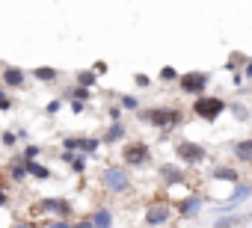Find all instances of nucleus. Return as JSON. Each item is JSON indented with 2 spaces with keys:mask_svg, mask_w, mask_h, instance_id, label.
<instances>
[{
  "mask_svg": "<svg viewBox=\"0 0 252 228\" xmlns=\"http://www.w3.org/2000/svg\"><path fill=\"white\" fill-rule=\"evenodd\" d=\"M193 113H196L199 119H205V122H217V116H222V113H225V101L202 92V95H196V101H193Z\"/></svg>",
  "mask_w": 252,
  "mask_h": 228,
  "instance_id": "1",
  "label": "nucleus"
},
{
  "mask_svg": "<svg viewBox=\"0 0 252 228\" xmlns=\"http://www.w3.org/2000/svg\"><path fill=\"white\" fill-rule=\"evenodd\" d=\"M140 119L155 125V128H175L181 122V110L178 107H155V110L140 113Z\"/></svg>",
  "mask_w": 252,
  "mask_h": 228,
  "instance_id": "2",
  "label": "nucleus"
},
{
  "mask_svg": "<svg viewBox=\"0 0 252 228\" xmlns=\"http://www.w3.org/2000/svg\"><path fill=\"white\" fill-rule=\"evenodd\" d=\"M101 181H104V187L110 193H128L131 190V175H128L125 166H107L101 172Z\"/></svg>",
  "mask_w": 252,
  "mask_h": 228,
  "instance_id": "3",
  "label": "nucleus"
},
{
  "mask_svg": "<svg viewBox=\"0 0 252 228\" xmlns=\"http://www.w3.org/2000/svg\"><path fill=\"white\" fill-rule=\"evenodd\" d=\"M178 80V89L184 92V95H202L205 89H208V83H211V74L208 71H187V74H178L175 77Z\"/></svg>",
  "mask_w": 252,
  "mask_h": 228,
  "instance_id": "4",
  "label": "nucleus"
},
{
  "mask_svg": "<svg viewBox=\"0 0 252 228\" xmlns=\"http://www.w3.org/2000/svg\"><path fill=\"white\" fill-rule=\"evenodd\" d=\"M175 151H178L181 163H187V166H199V163L208 160L205 145H199V142H193V140H178V142H175Z\"/></svg>",
  "mask_w": 252,
  "mask_h": 228,
  "instance_id": "5",
  "label": "nucleus"
},
{
  "mask_svg": "<svg viewBox=\"0 0 252 228\" xmlns=\"http://www.w3.org/2000/svg\"><path fill=\"white\" fill-rule=\"evenodd\" d=\"M122 160L128 166H146V163H152V148L146 142H128L122 148Z\"/></svg>",
  "mask_w": 252,
  "mask_h": 228,
  "instance_id": "6",
  "label": "nucleus"
},
{
  "mask_svg": "<svg viewBox=\"0 0 252 228\" xmlns=\"http://www.w3.org/2000/svg\"><path fill=\"white\" fill-rule=\"evenodd\" d=\"M36 207H42L45 213H54V216H71V201H65V199H42Z\"/></svg>",
  "mask_w": 252,
  "mask_h": 228,
  "instance_id": "7",
  "label": "nucleus"
},
{
  "mask_svg": "<svg viewBox=\"0 0 252 228\" xmlns=\"http://www.w3.org/2000/svg\"><path fill=\"white\" fill-rule=\"evenodd\" d=\"M202 207H205V199H202V196H187V199H181V201H178V213H181L184 219L199 216V213H202Z\"/></svg>",
  "mask_w": 252,
  "mask_h": 228,
  "instance_id": "8",
  "label": "nucleus"
},
{
  "mask_svg": "<svg viewBox=\"0 0 252 228\" xmlns=\"http://www.w3.org/2000/svg\"><path fill=\"white\" fill-rule=\"evenodd\" d=\"M169 216H172V210L166 204H152L146 210V222L149 225H163V222H169Z\"/></svg>",
  "mask_w": 252,
  "mask_h": 228,
  "instance_id": "9",
  "label": "nucleus"
},
{
  "mask_svg": "<svg viewBox=\"0 0 252 228\" xmlns=\"http://www.w3.org/2000/svg\"><path fill=\"white\" fill-rule=\"evenodd\" d=\"M211 178H214V181H225V184L240 181V175H237L234 166H214V169H211Z\"/></svg>",
  "mask_w": 252,
  "mask_h": 228,
  "instance_id": "10",
  "label": "nucleus"
},
{
  "mask_svg": "<svg viewBox=\"0 0 252 228\" xmlns=\"http://www.w3.org/2000/svg\"><path fill=\"white\" fill-rule=\"evenodd\" d=\"M234 187H237V190H234V196H231V199H228V201H225L220 210H231L234 204H240L243 199H249V193H252V187H249V184H240V181H234Z\"/></svg>",
  "mask_w": 252,
  "mask_h": 228,
  "instance_id": "11",
  "label": "nucleus"
},
{
  "mask_svg": "<svg viewBox=\"0 0 252 228\" xmlns=\"http://www.w3.org/2000/svg\"><path fill=\"white\" fill-rule=\"evenodd\" d=\"M231 154L240 160V163H252V140H240L231 145Z\"/></svg>",
  "mask_w": 252,
  "mask_h": 228,
  "instance_id": "12",
  "label": "nucleus"
},
{
  "mask_svg": "<svg viewBox=\"0 0 252 228\" xmlns=\"http://www.w3.org/2000/svg\"><path fill=\"white\" fill-rule=\"evenodd\" d=\"M24 71L21 68H3V86H9V89H18L21 83H24Z\"/></svg>",
  "mask_w": 252,
  "mask_h": 228,
  "instance_id": "13",
  "label": "nucleus"
},
{
  "mask_svg": "<svg viewBox=\"0 0 252 228\" xmlns=\"http://www.w3.org/2000/svg\"><path fill=\"white\" fill-rule=\"evenodd\" d=\"M83 225H113V213H110L107 207H98L92 216L83 219Z\"/></svg>",
  "mask_w": 252,
  "mask_h": 228,
  "instance_id": "14",
  "label": "nucleus"
},
{
  "mask_svg": "<svg viewBox=\"0 0 252 228\" xmlns=\"http://www.w3.org/2000/svg\"><path fill=\"white\" fill-rule=\"evenodd\" d=\"M160 175H163V181H166V187H175V184H181L184 181V172L181 169H175V166H160Z\"/></svg>",
  "mask_w": 252,
  "mask_h": 228,
  "instance_id": "15",
  "label": "nucleus"
},
{
  "mask_svg": "<svg viewBox=\"0 0 252 228\" xmlns=\"http://www.w3.org/2000/svg\"><path fill=\"white\" fill-rule=\"evenodd\" d=\"M24 169H27V175H33V178H51V169L48 166H42V163H36V157L33 160H24Z\"/></svg>",
  "mask_w": 252,
  "mask_h": 228,
  "instance_id": "16",
  "label": "nucleus"
},
{
  "mask_svg": "<svg viewBox=\"0 0 252 228\" xmlns=\"http://www.w3.org/2000/svg\"><path fill=\"white\" fill-rule=\"evenodd\" d=\"M33 77H36V80H42V83H54V80L60 77V71H57V68H51V65H39V68H33Z\"/></svg>",
  "mask_w": 252,
  "mask_h": 228,
  "instance_id": "17",
  "label": "nucleus"
},
{
  "mask_svg": "<svg viewBox=\"0 0 252 228\" xmlns=\"http://www.w3.org/2000/svg\"><path fill=\"white\" fill-rule=\"evenodd\" d=\"M122 137H125V125H122V122L116 119V122L110 125V131L104 134V140H101V142H119Z\"/></svg>",
  "mask_w": 252,
  "mask_h": 228,
  "instance_id": "18",
  "label": "nucleus"
},
{
  "mask_svg": "<svg viewBox=\"0 0 252 228\" xmlns=\"http://www.w3.org/2000/svg\"><path fill=\"white\" fill-rule=\"evenodd\" d=\"M98 145H101V140H95V137H77V151H83V154H92Z\"/></svg>",
  "mask_w": 252,
  "mask_h": 228,
  "instance_id": "19",
  "label": "nucleus"
},
{
  "mask_svg": "<svg viewBox=\"0 0 252 228\" xmlns=\"http://www.w3.org/2000/svg\"><path fill=\"white\" fill-rule=\"evenodd\" d=\"M68 163H71V169H74L77 175H83V172H86V154H83V151H80V154H71V160H68Z\"/></svg>",
  "mask_w": 252,
  "mask_h": 228,
  "instance_id": "20",
  "label": "nucleus"
},
{
  "mask_svg": "<svg viewBox=\"0 0 252 228\" xmlns=\"http://www.w3.org/2000/svg\"><path fill=\"white\" fill-rule=\"evenodd\" d=\"M9 175H12L15 181H24V178H27V169H24V160H18V163H12V166H9Z\"/></svg>",
  "mask_w": 252,
  "mask_h": 228,
  "instance_id": "21",
  "label": "nucleus"
},
{
  "mask_svg": "<svg viewBox=\"0 0 252 228\" xmlns=\"http://www.w3.org/2000/svg\"><path fill=\"white\" fill-rule=\"evenodd\" d=\"M77 80H80V86H86V89H89V86L98 80V74H95V71H80V74H77Z\"/></svg>",
  "mask_w": 252,
  "mask_h": 228,
  "instance_id": "22",
  "label": "nucleus"
},
{
  "mask_svg": "<svg viewBox=\"0 0 252 228\" xmlns=\"http://www.w3.org/2000/svg\"><path fill=\"white\" fill-rule=\"evenodd\" d=\"M68 98H77V101H89V92H86V86H74V89H68Z\"/></svg>",
  "mask_w": 252,
  "mask_h": 228,
  "instance_id": "23",
  "label": "nucleus"
},
{
  "mask_svg": "<svg viewBox=\"0 0 252 228\" xmlns=\"http://www.w3.org/2000/svg\"><path fill=\"white\" fill-rule=\"evenodd\" d=\"M231 113H234V119H240V122L249 119V110H246L243 104H231Z\"/></svg>",
  "mask_w": 252,
  "mask_h": 228,
  "instance_id": "24",
  "label": "nucleus"
},
{
  "mask_svg": "<svg viewBox=\"0 0 252 228\" xmlns=\"http://www.w3.org/2000/svg\"><path fill=\"white\" fill-rule=\"evenodd\" d=\"M175 77H178V71H175L172 65H166V68H160V80H163V83H172Z\"/></svg>",
  "mask_w": 252,
  "mask_h": 228,
  "instance_id": "25",
  "label": "nucleus"
},
{
  "mask_svg": "<svg viewBox=\"0 0 252 228\" xmlns=\"http://www.w3.org/2000/svg\"><path fill=\"white\" fill-rule=\"evenodd\" d=\"M122 110H140V101H137L134 95H125V98H122Z\"/></svg>",
  "mask_w": 252,
  "mask_h": 228,
  "instance_id": "26",
  "label": "nucleus"
},
{
  "mask_svg": "<svg viewBox=\"0 0 252 228\" xmlns=\"http://www.w3.org/2000/svg\"><path fill=\"white\" fill-rule=\"evenodd\" d=\"M240 222H243L240 216H220V219H217L220 228H225V225H240Z\"/></svg>",
  "mask_w": 252,
  "mask_h": 228,
  "instance_id": "27",
  "label": "nucleus"
},
{
  "mask_svg": "<svg viewBox=\"0 0 252 228\" xmlns=\"http://www.w3.org/2000/svg\"><path fill=\"white\" fill-rule=\"evenodd\" d=\"M39 154H42L39 145H27V148H24V160H33V157H39Z\"/></svg>",
  "mask_w": 252,
  "mask_h": 228,
  "instance_id": "28",
  "label": "nucleus"
},
{
  "mask_svg": "<svg viewBox=\"0 0 252 228\" xmlns=\"http://www.w3.org/2000/svg\"><path fill=\"white\" fill-rule=\"evenodd\" d=\"M0 110H12V101H9L6 89H0Z\"/></svg>",
  "mask_w": 252,
  "mask_h": 228,
  "instance_id": "29",
  "label": "nucleus"
},
{
  "mask_svg": "<svg viewBox=\"0 0 252 228\" xmlns=\"http://www.w3.org/2000/svg\"><path fill=\"white\" fill-rule=\"evenodd\" d=\"M63 148H65V151H77V137H68V140H63Z\"/></svg>",
  "mask_w": 252,
  "mask_h": 228,
  "instance_id": "30",
  "label": "nucleus"
},
{
  "mask_svg": "<svg viewBox=\"0 0 252 228\" xmlns=\"http://www.w3.org/2000/svg\"><path fill=\"white\" fill-rule=\"evenodd\" d=\"M15 142H18V137H15L12 131H6V134H3V145H9V148H12Z\"/></svg>",
  "mask_w": 252,
  "mask_h": 228,
  "instance_id": "31",
  "label": "nucleus"
},
{
  "mask_svg": "<svg viewBox=\"0 0 252 228\" xmlns=\"http://www.w3.org/2000/svg\"><path fill=\"white\" fill-rule=\"evenodd\" d=\"M71 110H74V113H83V110H86V101H77V98H74V101H71Z\"/></svg>",
  "mask_w": 252,
  "mask_h": 228,
  "instance_id": "32",
  "label": "nucleus"
},
{
  "mask_svg": "<svg viewBox=\"0 0 252 228\" xmlns=\"http://www.w3.org/2000/svg\"><path fill=\"white\" fill-rule=\"evenodd\" d=\"M92 71H95V74H104V71H107V62H104V59H98V62H95V68H92Z\"/></svg>",
  "mask_w": 252,
  "mask_h": 228,
  "instance_id": "33",
  "label": "nucleus"
},
{
  "mask_svg": "<svg viewBox=\"0 0 252 228\" xmlns=\"http://www.w3.org/2000/svg\"><path fill=\"white\" fill-rule=\"evenodd\" d=\"M110 119H113V122L122 119V107H110Z\"/></svg>",
  "mask_w": 252,
  "mask_h": 228,
  "instance_id": "34",
  "label": "nucleus"
},
{
  "mask_svg": "<svg viewBox=\"0 0 252 228\" xmlns=\"http://www.w3.org/2000/svg\"><path fill=\"white\" fill-rule=\"evenodd\" d=\"M134 80H137V86H149V83H152V80H149V77H146V74H137V77H134Z\"/></svg>",
  "mask_w": 252,
  "mask_h": 228,
  "instance_id": "35",
  "label": "nucleus"
},
{
  "mask_svg": "<svg viewBox=\"0 0 252 228\" xmlns=\"http://www.w3.org/2000/svg\"><path fill=\"white\" fill-rule=\"evenodd\" d=\"M60 107H63V101H51L48 104V113H60Z\"/></svg>",
  "mask_w": 252,
  "mask_h": 228,
  "instance_id": "36",
  "label": "nucleus"
},
{
  "mask_svg": "<svg viewBox=\"0 0 252 228\" xmlns=\"http://www.w3.org/2000/svg\"><path fill=\"white\" fill-rule=\"evenodd\" d=\"M6 201H9V196H6V190H0V207H3Z\"/></svg>",
  "mask_w": 252,
  "mask_h": 228,
  "instance_id": "37",
  "label": "nucleus"
}]
</instances>
